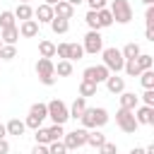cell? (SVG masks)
Listing matches in <instances>:
<instances>
[{
  "mask_svg": "<svg viewBox=\"0 0 154 154\" xmlns=\"http://www.w3.org/2000/svg\"><path fill=\"white\" fill-rule=\"evenodd\" d=\"M79 123H82V128H87V130L103 128V125L108 123V111H106L103 106H99V108H84V113L79 116Z\"/></svg>",
  "mask_w": 154,
  "mask_h": 154,
  "instance_id": "6da1fadb",
  "label": "cell"
},
{
  "mask_svg": "<svg viewBox=\"0 0 154 154\" xmlns=\"http://www.w3.org/2000/svg\"><path fill=\"white\" fill-rule=\"evenodd\" d=\"M36 75H38V82L46 84V87H53L55 84V65L51 58H38L36 60Z\"/></svg>",
  "mask_w": 154,
  "mask_h": 154,
  "instance_id": "7a4b0ae2",
  "label": "cell"
},
{
  "mask_svg": "<svg viewBox=\"0 0 154 154\" xmlns=\"http://www.w3.org/2000/svg\"><path fill=\"white\" fill-rule=\"evenodd\" d=\"M46 108H48V118H51L53 123H58V125H65V123H67V118H70V108H67L65 101L53 99V101L46 103Z\"/></svg>",
  "mask_w": 154,
  "mask_h": 154,
  "instance_id": "3957f363",
  "label": "cell"
},
{
  "mask_svg": "<svg viewBox=\"0 0 154 154\" xmlns=\"http://www.w3.org/2000/svg\"><path fill=\"white\" fill-rule=\"evenodd\" d=\"M108 10L113 14V22H118V24H130L132 22V5L128 0H113Z\"/></svg>",
  "mask_w": 154,
  "mask_h": 154,
  "instance_id": "277c9868",
  "label": "cell"
},
{
  "mask_svg": "<svg viewBox=\"0 0 154 154\" xmlns=\"http://www.w3.org/2000/svg\"><path fill=\"white\" fill-rule=\"evenodd\" d=\"M101 58H103V65H106L111 72H120L123 65H125V58L120 55L118 48H103V51H101Z\"/></svg>",
  "mask_w": 154,
  "mask_h": 154,
  "instance_id": "5b68a950",
  "label": "cell"
},
{
  "mask_svg": "<svg viewBox=\"0 0 154 154\" xmlns=\"http://www.w3.org/2000/svg\"><path fill=\"white\" fill-rule=\"evenodd\" d=\"M87 132H89L87 128H77V130H72V132H65V135H63V144L67 147V152L84 147V144H87Z\"/></svg>",
  "mask_w": 154,
  "mask_h": 154,
  "instance_id": "8992f818",
  "label": "cell"
},
{
  "mask_svg": "<svg viewBox=\"0 0 154 154\" xmlns=\"http://www.w3.org/2000/svg\"><path fill=\"white\" fill-rule=\"evenodd\" d=\"M116 123H118V128L123 130V132H128V135H132L140 125H137V120H135V116H132V111H128V108H118V113H116Z\"/></svg>",
  "mask_w": 154,
  "mask_h": 154,
  "instance_id": "52a82bcc",
  "label": "cell"
},
{
  "mask_svg": "<svg viewBox=\"0 0 154 154\" xmlns=\"http://www.w3.org/2000/svg\"><path fill=\"white\" fill-rule=\"evenodd\" d=\"M82 48H84V53H91V55H96V53H101L103 51V36L99 34V31H87V36H84V41H82Z\"/></svg>",
  "mask_w": 154,
  "mask_h": 154,
  "instance_id": "ba28073f",
  "label": "cell"
},
{
  "mask_svg": "<svg viewBox=\"0 0 154 154\" xmlns=\"http://www.w3.org/2000/svg\"><path fill=\"white\" fill-rule=\"evenodd\" d=\"M108 75H111V70L101 63V65H89V67H84L82 79H89V82H94V84H101V82H106Z\"/></svg>",
  "mask_w": 154,
  "mask_h": 154,
  "instance_id": "9c48e42d",
  "label": "cell"
},
{
  "mask_svg": "<svg viewBox=\"0 0 154 154\" xmlns=\"http://www.w3.org/2000/svg\"><path fill=\"white\" fill-rule=\"evenodd\" d=\"M132 116H135L137 125H154V106H144V103H140V106L132 111Z\"/></svg>",
  "mask_w": 154,
  "mask_h": 154,
  "instance_id": "30bf717a",
  "label": "cell"
},
{
  "mask_svg": "<svg viewBox=\"0 0 154 154\" xmlns=\"http://www.w3.org/2000/svg\"><path fill=\"white\" fill-rule=\"evenodd\" d=\"M38 22L36 19H24L22 24H19V36L22 38H34V36H38Z\"/></svg>",
  "mask_w": 154,
  "mask_h": 154,
  "instance_id": "8fae6325",
  "label": "cell"
},
{
  "mask_svg": "<svg viewBox=\"0 0 154 154\" xmlns=\"http://www.w3.org/2000/svg\"><path fill=\"white\" fill-rule=\"evenodd\" d=\"M106 89L111 91V94H120V91H125V79L123 77H118V72H111L108 77H106Z\"/></svg>",
  "mask_w": 154,
  "mask_h": 154,
  "instance_id": "7c38bea8",
  "label": "cell"
},
{
  "mask_svg": "<svg viewBox=\"0 0 154 154\" xmlns=\"http://www.w3.org/2000/svg\"><path fill=\"white\" fill-rule=\"evenodd\" d=\"M34 17H36V22L38 24H48L55 14H53V5H46V2H41L36 10H34Z\"/></svg>",
  "mask_w": 154,
  "mask_h": 154,
  "instance_id": "4fadbf2b",
  "label": "cell"
},
{
  "mask_svg": "<svg viewBox=\"0 0 154 154\" xmlns=\"http://www.w3.org/2000/svg\"><path fill=\"white\" fill-rule=\"evenodd\" d=\"M120 108H128V111H135L140 106V96L135 91H120Z\"/></svg>",
  "mask_w": 154,
  "mask_h": 154,
  "instance_id": "5bb4252c",
  "label": "cell"
},
{
  "mask_svg": "<svg viewBox=\"0 0 154 154\" xmlns=\"http://www.w3.org/2000/svg\"><path fill=\"white\" fill-rule=\"evenodd\" d=\"M53 14H55V17H63V19H72V17H75V7H72L70 2H65V0H58V2L53 5Z\"/></svg>",
  "mask_w": 154,
  "mask_h": 154,
  "instance_id": "9a60e30c",
  "label": "cell"
},
{
  "mask_svg": "<svg viewBox=\"0 0 154 154\" xmlns=\"http://www.w3.org/2000/svg\"><path fill=\"white\" fill-rule=\"evenodd\" d=\"M7 135H14V137H22L24 135V130H26V125H24V120H19V118H12V120H7Z\"/></svg>",
  "mask_w": 154,
  "mask_h": 154,
  "instance_id": "2e32d148",
  "label": "cell"
},
{
  "mask_svg": "<svg viewBox=\"0 0 154 154\" xmlns=\"http://www.w3.org/2000/svg\"><path fill=\"white\" fill-rule=\"evenodd\" d=\"M103 142H106V135H103L99 128H94V130L87 132V144H89V147H96V149H99Z\"/></svg>",
  "mask_w": 154,
  "mask_h": 154,
  "instance_id": "e0dca14e",
  "label": "cell"
},
{
  "mask_svg": "<svg viewBox=\"0 0 154 154\" xmlns=\"http://www.w3.org/2000/svg\"><path fill=\"white\" fill-rule=\"evenodd\" d=\"M14 19H19V22H24V19H34V10H31V5H29V2H19L17 10H14Z\"/></svg>",
  "mask_w": 154,
  "mask_h": 154,
  "instance_id": "ac0fdd59",
  "label": "cell"
},
{
  "mask_svg": "<svg viewBox=\"0 0 154 154\" xmlns=\"http://www.w3.org/2000/svg\"><path fill=\"white\" fill-rule=\"evenodd\" d=\"M140 53H142V48H140V43H135V41L125 43V46H123V51H120V55H123L125 60H135Z\"/></svg>",
  "mask_w": 154,
  "mask_h": 154,
  "instance_id": "d6986e66",
  "label": "cell"
},
{
  "mask_svg": "<svg viewBox=\"0 0 154 154\" xmlns=\"http://www.w3.org/2000/svg\"><path fill=\"white\" fill-rule=\"evenodd\" d=\"M67 108H70V118L77 120V118L84 113V108H87V99H84V96H77V99L72 101V106H67Z\"/></svg>",
  "mask_w": 154,
  "mask_h": 154,
  "instance_id": "ffe728a7",
  "label": "cell"
},
{
  "mask_svg": "<svg viewBox=\"0 0 154 154\" xmlns=\"http://www.w3.org/2000/svg\"><path fill=\"white\" fill-rule=\"evenodd\" d=\"M48 24H51L53 34H67V29H70V19H63V17H53Z\"/></svg>",
  "mask_w": 154,
  "mask_h": 154,
  "instance_id": "44dd1931",
  "label": "cell"
},
{
  "mask_svg": "<svg viewBox=\"0 0 154 154\" xmlns=\"http://www.w3.org/2000/svg\"><path fill=\"white\" fill-rule=\"evenodd\" d=\"M0 38H2V43H17V38H19V26H7V29H2L0 31Z\"/></svg>",
  "mask_w": 154,
  "mask_h": 154,
  "instance_id": "7402d4cb",
  "label": "cell"
},
{
  "mask_svg": "<svg viewBox=\"0 0 154 154\" xmlns=\"http://www.w3.org/2000/svg\"><path fill=\"white\" fill-rule=\"evenodd\" d=\"M96 89H99V84H94V82H89V79H82L79 82V96H96Z\"/></svg>",
  "mask_w": 154,
  "mask_h": 154,
  "instance_id": "603a6c76",
  "label": "cell"
},
{
  "mask_svg": "<svg viewBox=\"0 0 154 154\" xmlns=\"http://www.w3.org/2000/svg\"><path fill=\"white\" fill-rule=\"evenodd\" d=\"M96 14H99V24H101V29H106V26L116 24V22H113V14H111V10H108V7L96 10Z\"/></svg>",
  "mask_w": 154,
  "mask_h": 154,
  "instance_id": "cb8c5ba5",
  "label": "cell"
},
{
  "mask_svg": "<svg viewBox=\"0 0 154 154\" xmlns=\"http://www.w3.org/2000/svg\"><path fill=\"white\" fill-rule=\"evenodd\" d=\"M38 53H41V58H53L55 55V43L53 41H38Z\"/></svg>",
  "mask_w": 154,
  "mask_h": 154,
  "instance_id": "d4e9b609",
  "label": "cell"
},
{
  "mask_svg": "<svg viewBox=\"0 0 154 154\" xmlns=\"http://www.w3.org/2000/svg\"><path fill=\"white\" fill-rule=\"evenodd\" d=\"M82 58H84L82 43H67V60H82Z\"/></svg>",
  "mask_w": 154,
  "mask_h": 154,
  "instance_id": "484cf974",
  "label": "cell"
},
{
  "mask_svg": "<svg viewBox=\"0 0 154 154\" xmlns=\"http://www.w3.org/2000/svg\"><path fill=\"white\" fill-rule=\"evenodd\" d=\"M14 58H17V48H14L12 43H2V46H0V60L10 63V60H14Z\"/></svg>",
  "mask_w": 154,
  "mask_h": 154,
  "instance_id": "4316f807",
  "label": "cell"
},
{
  "mask_svg": "<svg viewBox=\"0 0 154 154\" xmlns=\"http://www.w3.org/2000/svg\"><path fill=\"white\" fill-rule=\"evenodd\" d=\"M135 63H137L140 70H152V65H154V55H149V53H140V55L135 58Z\"/></svg>",
  "mask_w": 154,
  "mask_h": 154,
  "instance_id": "83f0119b",
  "label": "cell"
},
{
  "mask_svg": "<svg viewBox=\"0 0 154 154\" xmlns=\"http://www.w3.org/2000/svg\"><path fill=\"white\" fill-rule=\"evenodd\" d=\"M55 75H58V77H70V75H72V60H58Z\"/></svg>",
  "mask_w": 154,
  "mask_h": 154,
  "instance_id": "f1b7e54d",
  "label": "cell"
},
{
  "mask_svg": "<svg viewBox=\"0 0 154 154\" xmlns=\"http://www.w3.org/2000/svg\"><path fill=\"white\" fill-rule=\"evenodd\" d=\"M84 22H87V26H89L91 31H99V29H101V24H99V14H96V10H89V12L84 14Z\"/></svg>",
  "mask_w": 154,
  "mask_h": 154,
  "instance_id": "f546056e",
  "label": "cell"
},
{
  "mask_svg": "<svg viewBox=\"0 0 154 154\" xmlns=\"http://www.w3.org/2000/svg\"><path fill=\"white\" fill-rule=\"evenodd\" d=\"M137 77H140V82H142L144 89H154V70H142Z\"/></svg>",
  "mask_w": 154,
  "mask_h": 154,
  "instance_id": "4dcf8cb0",
  "label": "cell"
},
{
  "mask_svg": "<svg viewBox=\"0 0 154 154\" xmlns=\"http://www.w3.org/2000/svg\"><path fill=\"white\" fill-rule=\"evenodd\" d=\"M7 26H17V24H14V12L2 10V12H0V29H7Z\"/></svg>",
  "mask_w": 154,
  "mask_h": 154,
  "instance_id": "1f68e13d",
  "label": "cell"
},
{
  "mask_svg": "<svg viewBox=\"0 0 154 154\" xmlns=\"http://www.w3.org/2000/svg\"><path fill=\"white\" fill-rule=\"evenodd\" d=\"M34 140H36V144H48V142H51L48 128H36V130H34Z\"/></svg>",
  "mask_w": 154,
  "mask_h": 154,
  "instance_id": "d6a6232c",
  "label": "cell"
},
{
  "mask_svg": "<svg viewBox=\"0 0 154 154\" xmlns=\"http://www.w3.org/2000/svg\"><path fill=\"white\" fill-rule=\"evenodd\" d=\"M29 113H34V116H38V118H48V108H46V103H41V101H36V103H31V108H29Z\"/></svg>",
  "mask_w": 154,
  "mask_h": 154,
  "instance_id": "836d02e7",
  "label": "cell"
},
{
  "mask_svg": "<svg viewBox=\"0 0 154 154\" xmlns=\"http://www.w3.org/2000/svg\"><path fill=\"white\" fill-rule=\"evenodd\" d=\"M48 154H67V147L63 144V140H53L48 142Z\"/></svg>",
  "mask_w": 154,
  "mask_h": 154,
  "instance_id": "e575fe53",
  "label": "cell"
},
{
  "mask_svg": "<svg viewBox=\"0 0 154 154\" xmlns=\"http://www.w3.org/2000/svg\"><path fill=\"white\" fill-rule=\"evenodd\" d=\"M123 70H125V75H128V77H137V75L142 72V70L137 67V63H135V60H125Z\"/></svg>",
  "mask_w": 154,
  "mask_h": 154,
  "instance_id": "d590c367",
  "label": "cell"
},
{
  "mask_svg": "<svg viewBox=\"0 0 154 154\" xmlns=\"http://www.w3.org/2000/svg\"><path fill=\"white\" fill-rule=\"evenodd\" d=\"M48 135H51V142H53V140H63L65 128H63V125H58V123H53V125L48 128Z\"/></svg>",
  "mask_w": 154,
  "mask_h": 154,
  "instance_id": "8d00e7d4",
  "label": "cell"
},
{
  "mask_svg": "<svg viewBox=\"0 0 154 154\" xmlns=\"http://www.w3.org/2000/svg\"><path fill=\"white\" fill-rule=\"evenodd\" d=\"M41 123H43V118H38V116H34V113H29V116H26V120H24V125H26V128H31V130H36V128H41Z\"/></svg>",
  "mask_w": 154,
  "mask_h": 154,
  "instance_id": "74e56055",
  "label": "cell"
},
{
  "mask_svg": "<svg viewBox=\"0 0 154 154\" xmlns=\"http://www.w3.org/2000/svg\"><path fill=\"white\" fill-rule=\"evenodd\" d=\"M99 154H118V144H116V142H108V140H106V142H103V144L99 147Z\"/></svg>",
  "mask_w": 154,
  "mask_h": 154,
  "instance_id": "f35d334b",
  "label": "cell"
},
{
  "mask_svg": "<svg viewBox=\"0 0 154 154\" xmlns=\"http://www.w3.org/2000/svg\"><path fill=\"white\" fill-rule=\"evenodd\" d=\"M144 106H154V89H144V94L140 96Z\"/></svg>",
  "mask_w": 154,
  "mask_h": 154,
  "instance_id": "ab89813d",
  "label": "cell"
},
{
  "mask_svg": "<svg viewBox=\"0 0 154 154\" xmlns=\"http://www.w3.org/2000/svg\"><path fill=\"white\" fill-rule=\"evenodd\" d=\"M144 22H147V26H154V5H147V12H144Z\"/></svg>",
  "mask_w": 154,
  "mask_h": 154,
  "instance_id": "60d3db41",
  "label": "cell"
},
{
  "mask_svg": "<svg viewBox=\"0 0 154 154\" xmlns=\"http://www.w3.org/2000/svg\"><path fill=\"white\" fill-rule=\"evenodd\" d=\"M55 55H60V60H67V43H58L55 46Z\"/></svg>",
  "mask_w": 154,
  "mask_h": 154,
  "instance_id": "b9f144b4",
  "label": "cell"
},
{
  "mask_svg": "<svg viewBox=\"0 0 154 154\" xmlns=\"http://www.w3.org/2000/svg\"><path fill=\"white\" fill-rule=\"evenodd\" d=\"M87 5H89V10H101V7H106V0H84Z\"/></svg>",
  "mask_w": 154,
  "mask_h": 154,
  "instance_id": "7bdbcfd3",
  "label": "cell"
},
{
  "mask_svg": "<svg viewBox=\"0 0 154 154\" xmlns=\"http://www.w3.org/2000/svg\"><path fill=\"white\" fill-rule=\"evenodd\" d=\"M31 154H48V144H36L31 149Z\"/></svg>",
  "mask_w": 154,
  "mask_h": 154,
  "instance_id": "ee69618b",
  "label": "cell"
},
{
  "mask_svg": "<svg viewBox=\"0 0 154 154\" xmlns=\"http://www.w3.org/2000/svg\"><path fill=\"white\" fill-rule=\"evenodd\" d=\"M0 154H10V142H7L5 137L0 140Z\"/></svg>",
  "mask_w": 154,
  "mask_h": 154,
  "instance_id": "f6af8a7d",
  "label": "cell"
},
{
  "mask_svg": "<svg viewBox=\"0 0 154 154\" xmlns=\"http://www.w3.org/2000/svg\"><path fill=\"white\" fill-rule=\"evenodd\" d=\"M144 34H147V41H154V26H147Z\"/></svg>",
  "mask_w": 154,
  "mask_h": 154,
  "instance_id": "bcb514c9",
  "label": "cell"
},
{
  "mask_svg": "<svg viewBox=\"0 0 154 154\" xmlns=\"http://www.w3.org/2000/svg\"><path fill=\"white\" fill-rule=\"evenodd\" d=\"M130 154H144V149H142V147H132V149H130Z\"/></svg>",
  "mask_w": 154,
  "mask_h": 154,
  "instance_id": "7dc6e473",
  "label": "cell"
},
{
  "mask_svg": "<svg viewBox=\"0 0 154 154\" xmlns=\"http://www.w3.org/2000/svg\"><path fill=\"white\" fill-rule=\"evenodd\" d=\"M5 135H7V128H5V125H2V123H0V140H2V137H5Z\"/></svg>",
  "mask_w": 154,
  "mask_h": 154,
  "instance_id": "c3c4849f",
  "label": "cell"
},
{
  "mask_svg": "<svg viewBox=\"0 0 154 154\" xmlns=\"http://www.w3.org/2000/svg\"><path fill=\"white\" fill-rule=\"evenodd\" d=\"M65 2H70L72 7H77V5H79V2H84V0H65Z\"/></svg>",
  "mask_w": 154,
  "mask_h": 154,
  "instance_id": "681fc988",
  "label": "cell"
},
{
  "mask_svg": "<svg viewBox=\"0 0 154 154\" xmlns=\"http://www.w3.org/2000/svg\"><path fill=\"white\" fill-rule=\"evenodd\" d=\"M144 154H154V144H149V147L144 149Z\"/></svg>",
  "mask_w": 154,
  "mask_h": 154,
  "instance_id": "f907efd6",
  "label": "cell"
},
{
  "mask_svg": "<svg viewBox=\"0 0 154 154\" xmlns=\"http://www.w3.org/2000/svg\"><path fill=\"white\" fill-rule=\"evenodd\" d=\"M43 2H46V5H55L58 0H43Z\"/></svg>",
  "mask_w": 154,
  "mask_h": 154,
  "instance_id": "816d5d0a",
  "label": "cell"
},
{
  "mask_svg": "<svg viewBox=\"0 0 154 154\" xmlns=\"http://www.w3.org/2000/svg\"><path fill=\"white\" fill-rule=\"evenodd\" d=\"M142 2H144V5H154V0H142Z\"/></svg>",
  "mask_w": 154,
  "mask_h": 154,
  "instance_id": "f5cc1de1",
  "label": "cell"
},
{
  "mask_svg": "<svg viewBox=\"0 0 154 154\" xmlns=\"http://www.w3.org/2000/svg\"><path fill=\"white\" fill-rule=\"evenodd\" d=\"M19 2H29V0H19Z\"/></svg>",
  "mask_w": 154,
  "mask_h": 154,
  "instance_id": "db71d44e",
  "label": "cell"
},
{
  "mask_svg": "<svg viewBox=\"0 0 154 154\" xmlns=\"http://www.w3.org/2000/svg\"><path fill=\"white\" fill-rule=\"evenodd\" d=\"M0 46H2V38H0Z\"/></svg>",
  "mask_w": 154,
  "mask_h": 154,
  "instance_id": "11a10c76",
  "label": "cell"
}]
</instances>
